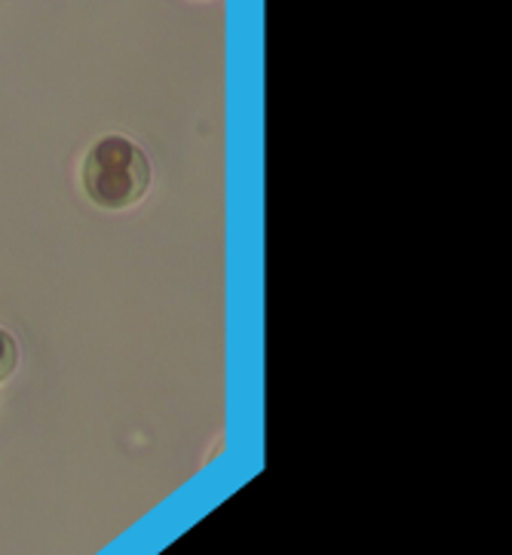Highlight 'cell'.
I'll list each match as a JSON object with an SVG mask.
<instances>
[{
    "label": "cell",
    "instance_id": "obj_2",
    "mask_svg": "<svg viewBox=\"0 0 512 555\" xmlns=\"http://www.w3.org/2000/svg\"><path fill=\"white\" fill-rule=\"evenodd\" d=\"M16 369H18L16 338H13L7 328H0V384H3V380H10Z\"/></svg>",
    "mask_w": 512,
    "mask_h": 555
},
{
    "label": "cell",
    "instance_id": "obj_1",
    "mask_svg": "<svg viewBox=\"0 0 512 555\" xmlns=\"http://www.w3.org/2000/svg\"><path fill=\"white\" fill-rule=\"evenodd\" d=\"M84 191L107 212L132 209L151 191V160L126 135H102L84 160Z\"/></svg>",
    "mask_w": 512,
    "mask_h": 555
}]
</instances>
